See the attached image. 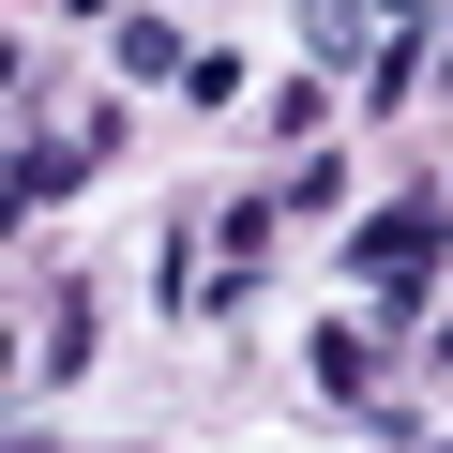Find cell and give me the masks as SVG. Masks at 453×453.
<instances>
[{
    "label": "cell",
    "mask_w": 453,
    "mask_h": 453,
    "mask_svg": "<svg viewBox=\"0 0 453 453\" xmlns=\"http://www.w3.org/2000/svg\"><path fill=\"white\" fill-rule=\"evenodd\" d=\"M438 257H453V211H438V196H393V211L348 226V273H378V288H393V273H438Z\"/></svg>",
    "instance_id": "obj_1"
},
{
    "label": "cell",
    "mask_w": 453,
    "mask_h": 453,
    "mask_svg": "<svg viewBox=\"0 0 453 453\" xmlns=\"http://www.w3.org/2000/svg\"><path fill=\"white\" fill-rule=\"evenodd\" d=\"M91 151H106V121H91V136H16V211H61V196L91 181Z\"/></svg>",
    "instance_id": "obj_2"
},
{
    "label": "cell",
    "mask_w": 453,
    "mask_h": 453,
    "mask_svg": "<svg viewBox=\"0 0 453 453\" xmlns=\"http://www.w3.org/2000/svg\"><path fill=\"white\" fill-rule=\"evenodd\" d=\"M303 363H318V393H378V318H333V333H303Z\"/></svg>",
    "instance_id": "obj_3"
},
{
    "label": "cell",
    "mask_w": 453,
    "mask_h": 453,
    "mask_svg": "<svg viewBox=\"0 0 453 453\" xmlns=\"http://www.w3.org/2000/svg\"><path fill=\"white\" fill-rule=\"evenodd\" d=\"M91 363V288H61L46 318H31V378H76Z\"/></svg>",
    "instance_id": "obj_4"
},
{
    "label": "cell",
    "mask_w": 453,
    "mask_h": 453,
    "mask_svg": "<svg viewBox=\"0 0 453 453\" xmlns=\"http://www.w3.org/2000/svg\"><path fill=\"white\" fill-rule=\"evenodd\" d=\"M121 76H136V91H166V76H196V61H181V16H121Z\"/></svg>",
    "instance_id": "obj_5"
},
{
    "label": "cell",
    "mask_w": 453,
    "mask_h": 453,
    "mask_svg": "<svg viewBox=\"0 0 453 453\" xmlns=\"http://www.w3.org/2000/svg\"><path fill=\"white\" fill-rule=\"evenodd\" d=\"M423 348H438V363H453V318H438V333H423Z\"/></svg>",
    "instance_id": "obj_6"
},
{
    "label": "cell",
    "mask_w": 453,
    "mask_h": 453,
    "mask_svg": "<svg viewBox=\"0 0 453 453\" xmlns=\"http://www.w3.org/2000/svg\"><path fill=\"white\" fill-rule=\"evenodd\" d=\"M393 453H453V438H393Z\"/></svg>",
    "instance_id": "obj_7"
},
{
    "label": "cell",
    "mask_w": 453,
    "mask_h": 453,
    "mask_svg": "<svg viewBox=\"0 0 453 453\" xmlns=\"http://www.w3.org/2000/svg\"><path fill=\"white\" fill-rule=\"evenodd\" d=\"M438 61H453V31H438Z\"/></svg>",
    "instance_id": "obj_8"
},
{
    "label": "cell",
    "mask_w": 453,
    "mask_h": 453,
    "mask_svg": "<svg viewBox=\"0 0 453 453\" xmlns=\"http://www.w3.org/2000/svg\"><path fill=\"white\" fill-rule=\"evenodd\" d=\"M393 16H408V0H393Z\"/></svg>",
    "instance_id": "obj_9"
}]
</instances>
